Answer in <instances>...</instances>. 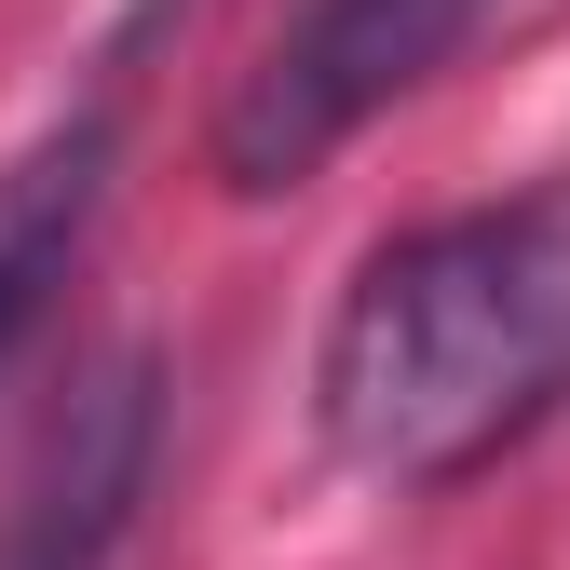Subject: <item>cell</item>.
Returning <instances> with one entry per match:
<instances>
[{"mask_svg": "<svg viewBox=\"0 0 570 570\" xmlns=\"http://www.w3.org/2000/svg\"><path fill=\"white\" fill-rule=\"evenodd\" d=\"M150 475H164V353L122 340L55 394L14 503H0V570H109Z\"/></svg>", "mask_w": 570, "mask_h": 570, "instance_id": "obj_3", "label": "cell"}, {"mask_svg": "<svg viewBox=\"0 0 570 570\" xmlns=\"http://www.w3.org/2000/svg\"><path fill=\"white\" fill-rule=\"evenodd\" d=\"M96 190H109V109H82L68 136H41V150L0 177V353L28 340L41 313V285L82 258V218H96Z\"/></svg>", "mask_w": 570, "mask_h": 570, "instance_id": "obj_4", "label": "cell"}, {"mask_svg": "<svg viewBox=\"0 0 570 570\" xmlns=\"http://www.w3.org/2000/svg\"><path fill=\"white\" fill-rule=\"evenodd\" d=\"M475 14H489V0H313V14L232 82V109H218V177H232L245 204L299 190V177H313L326 150H353L394 96L435 82V68L475 41Z\"/></svg>", "mask_w": 570, "mask_h": 570, "instance_id": "obj_2", "label": "cell"}, {"mask_svg": "<svg viewBox=\"0 0 570 570\" xmlns=\"http://www.w3.org/2000/svg\"><path fill=\"white\" fill-rule=\"evenodd\" d=\"M557 394H570V190L462 204V218L367 245L313 353L326 449L381 489H449L503 462Z\"/></svg>", "mask_w": 570, "mask_h": 570, "instance_id": "obj_1", "label": "cell"}]
</instances>
